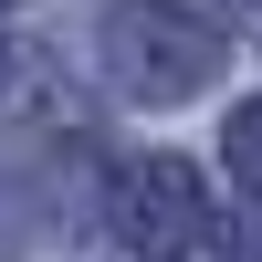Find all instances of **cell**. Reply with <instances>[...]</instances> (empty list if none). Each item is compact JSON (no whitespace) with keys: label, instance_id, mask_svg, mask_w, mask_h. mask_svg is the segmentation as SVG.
<instances>
[{"label":"cell","instance_id":"cell-1","mask_svg":"<svg viewBox=\"0 0 262 262\" xmlns=\"http://www.w3.org/2000/svg\"><path fill=\"white\" fill-rule=\"evenodd\" d=\"M105 74L137 105H189L221 74V32H210L189 0H116V11H105Z\"/></svg>","mask_w":262,"mask_h":262},{"label":"cell","instance_id":"cell-2","mask_svg":"<svg viewBox=\"0 0 262 262\" xmlns=\"http://www.w3.org/2000/svg\"><path fill=\"white\" fill-rule=\"evenodd\" d=\"M105 221H116V242L137 262H200L221 231H210V189L189 158H168V147H137V158H116V179H105Z\"/></svg>","mask_w":262,"mask_h":262},{"label":"cell","instance_id":"cell-3","mask_svg":"<svg viewBox=\"0 0 262 262\" xmlns=\"http://www.w3.org/2000/svg\"><path fill=\"white\" fill-rule=\"evenodd\" d=\"M221 158H231V179L262 200V95H242V105H231V126H221Z\"/></svg>","mask_w":262,"mask_h":262},{"label":"cell","instance_id":"cell-4","mask_svg":"<svg viewBox=\"0 0 262 262\" xmlns=\"http://www.w3.org/2000/svg\"><path fill=\"white\" fill-rule=\"evenodd\" d=\"M200 262H262V221H252V231H231V242H210Z\"/></svg>","mask_w":262,"mask_h":262},{"label":"cell","instance_id":"cell-5","mask_svg":"<svg viewBox=\"0 0 262 262\" xmlns=\"http://www.w3.org/2000/svg\"><path fill=\"white\" fill-rule=\"evenodd\" d=\"M21 252V221H11V200H0V262H11Z\"/></svg>","mask_w":262,"mask_h":262}]
</instances>
